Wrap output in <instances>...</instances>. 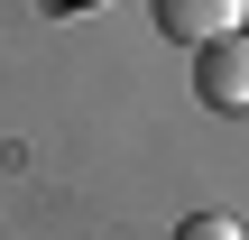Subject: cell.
Returning a JSON list of instances; mask_svg holds the SVG:
<instances>
[{"label":"cell","instance_id":"1","mask_svg":"<svg viewBox=\"0 0 249 240\" xmlns=\"http://www.w3.org/2000/svg\"><path fill=\"white\" fill-rule=\"evenodd\" d=\"M194 102L222 111V120L249 111V28H222V37L194 46Z\"/></svg>","mask_w":249,"mask_h":240},{"label":"cell","instance_id":"4","mask_svg":"<svg viewBox=\"0 0 249 240\" xmlns=\"http://www.w3.org/2000/svg\"><path fill=\"white\" fill-rule=\"evenodd\" d=\"M240 18H249V0H240Z\"/></svg>","mask_w":249,"mask_h":240},{"label":"cell","instance_id":"2","mask_svg":"<svg viewBox=\"0 0 249 240\" xmlns=\"http://www.w3.org/2000/svg\"><path fill=\"white\" fill-rule=\"evenodd\" d=\"M148 9H157V28H166L176 46H203V37L240 28V0H148Z\"/></svg>","mask_w":249,"mask_h":240},{"label":"cell","instance_id":"3","mask_svg":"<svg viewBox=\"0 0 249 240\" xmlns=\"http://www.w3.org/2000/svg\"><path fill=\"white\" fill-rule=\"evenodd\" d=\"M176 240H249V231H240V222H222V213H185Z\"/></svg>","mask_w":249,"mask_h":240}]
</instances>
